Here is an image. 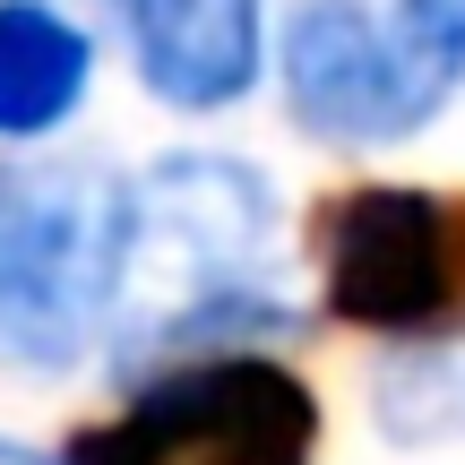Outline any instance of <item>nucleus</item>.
Here are the masks:
<instances>
[{
	"label": "nucleus",
	"mask_w": 465,
	"mask_h": 465,
	"mask_svg": "<svg viewBox=\"0 0 465 465\" xmlns=\"http://www.w3.org/2000/svg\"><path fill=\"white\" fill-rule=\"evenodd\" d=\"M440 95L449 86L362 0H302L284 26V104L328 147H388V138L422 130Z\"/></svg>",
	"instance_id": "nucleus-5"
},
{
	"label": "nucleus",
	"mask_w": 465,
	"mask_h": 465,
	"mask_svg": "<svg viewBox=\"0 0 465 465\" xmlns=\"http://www.w3.org/2000/svg\"><path fill=\"white\" fill-rule=\"evenodd\" d=\"M95 44L44 0H0V138H44L78 113Z\"/></svg>",
	"instance_id": "nucleus-7"
},
{
	"label": "nucleus",
	"mask_w": 465,
	"mask_h": 465,
	"mask_svg": "<svg viewBox=\"0 0 465 465\" xmlns=\"http://www.w3.org/2000/svg\"><path fill=\"white\" fill-rule=\"evenodd\" d=\"M328 311L345 328L440 345L465 336V199L449 190H345L319 207Z\"/></svg>",
	"instance_id": "nucleus-4"
},
{
	"label": "nucleus",
	"mask_w": 465,
	"mask_h": 465,
	"mask_svg": "<svg viewBox=\"0 0 465 465\" xmlns=\"http://www.w3.org/2000/svg\"><path fill=\"white\" fill-rule=\"evenodd\" d=\"M319 397L267 353H207L147 380L113 422L69 449V465H311Z\"/></svg>",
	"instance_id": "nucleus-3"
},
{
	"label": "nucleus",
	"mask_w": 465,
	"mask_h": 465,
	"mask_svg": "<svg viewBox=\"0 0 465 465\" xmlns=\"http://www.w3.org/2000/svg\"><path fill=\"white\" fill-rule=\"evenodd\" d=\"M397 35L440 86L465 78V0H397Z\"/></svg>",
	"instance_id": "nucleus-8"
},
{
	"label": "nucleus",
	"mask_w": 465,
	"mask_h": 465,
	"mask_svg": "<svg viewBox=\"0 0 465 465\" xmlns=\"http://www.w3.org/2000/svg\"><path fill=\"white\" fill-rule=\"evenodd\" d=\"M113 9H121V0H113Z\"/></svg>",
	"instance_id": "nucleus-10"
},
{
	"label": "nucleus",
	"mask_w": 465,
	"mask_h": 465,
	"mask_svg": "<svg viewBox=\"0 0 465 465\" xmlns=\"http://www.w3.org/2000/svg\"><path fill=\"white\" fill-rule=\"evenodd\" d=\"M130 190L104 164H0V362L69 371L121 302Z\"/></svg>",
	"instance_id": "nucleus-2"
},
{
	"label": "nucleus",
	"mask_w": 465,
	"mask_h": 465,
	"mask_svg": "<svg viewBox=\"0 0 465 465\" xmlns=\"http://www.w3.org/2000/svg\"><path fill=\"white\" fill-rule=\"evenodd\" d=\"M121 345L182 353L224 328L293 336V311L267 276V182L224 155H173L130 190V242H121ZM113 302V311H121Z\"/></svg>",
	"instance_id": "nucleus-1"
},
{
	"label": "nucleus",
	"mask_w": 465,
	"mask_h": 465,
	"mask_svg": "<svg viewBox=\"0 0 465 465\" xmlns=\"http://www.w3.org/2000/svg\"><path fill=\"white\" fill-rule=\"evenodd\" d=\"M0 465H44V457H26V449H9V440H0Z\"/></svg>",
	"instance_id": "nucleus-9"
},
{
	"label": "nucleus",
	"mask_w": 465,
	"mask_h": 465,
	"mask_svg": "<svg viewBox=\"0 0 465 465\" xmlns=\"http://www.w3.org/2000/svg\"><path fill=\"white\" fill-rule=\"evenodd\" d=\"M138 35V78L182 113L242 104L259 78V0H121Z\"/></svg>",
	"instance_id": "nucleus-6"
}]
</instances>
